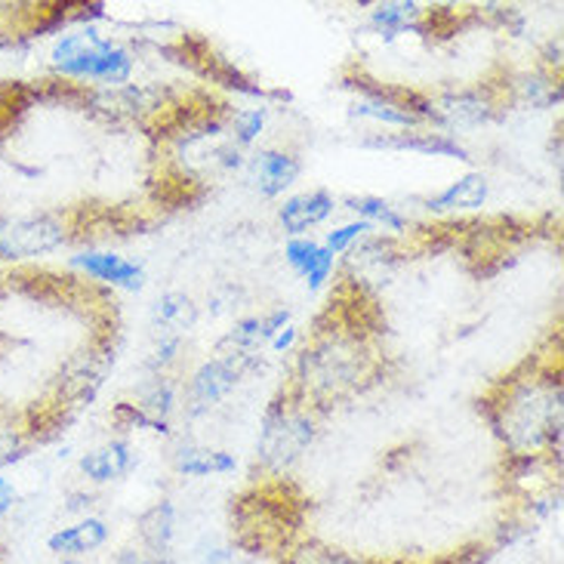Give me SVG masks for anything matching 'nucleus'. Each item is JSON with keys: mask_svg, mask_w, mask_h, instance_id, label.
Returning a JSON list of instances; mask_svg holds the SVG:
<instances>
[{"mask_svg": "<svg viewBox=\"0 0 564 564\" xmlns=\"http://www.w3.org/2000/svg\"><path fill=\"white\" fill-rule=\"evenodd\" d=\"M13 506H15V485L7 478V475H0V519H3Z\"/></svg>", "mask_w": 564, "mask_h": 564, "instance_id": "nucleus-28", "label": "nucleus"}, {"mask_svg": "<svg viewBox=\"0 0 564 564\" xmlns=\"http://www.w3.org/2000/svg\"><path fill=\"white\" fill-rule=\"evenodd\" d=\"M293 343H296V327H293V324H288V327H284L281 334H275V339L269 343V349L281 355V351L293 349Z\"/></svg>", "mask_w": 564, "mask_h": 564, "instance_id": "nucleus-29", "label": "nucleus"}, {"mask_svg": "<svg viewBox=\"0 0 564 564\" xmlns=\"http://www.w3.org/2000/svg\"><path fill=\"white\" fill-rule=\"evenodd\" d=\"M50 68L56 75L72 77V80H87V84H99V87H127L133 77V68H137V59L127 46L87 25L72 34H62L53 44Z\"/></svg>", "mask_w": 564, "mask_h": 564, "instance_id": "nucleus-2", "label": "nucleus"}, {"mask_svg": "<svg viewBox=\"0 0 564 564\" xmlns=\"http://www.w3.org/2000/svg\"><path fill=\"white\" fill-rule=\"evenodd\" d=\"M72 265L93 281L108 284V288L142 290V284H145V269L139 262L121 257V253H111V250H84V253L72 257Z\"/></svg>", "mask_w": 564, "mask_h": 564, "instance_id": "nucleus-11", "label": "nucleus"}, {"mask_svg": "<svg viewBox=\"0 0 564 564\" xmlns=\"http://www.w3.org/2000/svg\"><path fill=\"white\" fill-rule=\"evenodd\" d=\"M115 564H170V558H161V555H149L145 550H133L127 546L115 555Z\"/></svg>", "mask_w": 564, "mask_h": 564, "instance_id": "nucleus-27", "label": "nucleus"}, {"mask_svg": "<svg viewBox=\"0 0 564 564\" xmlns=\"http://www.w3.org/2000/svg\"><path fill=\"white\" fill-rule=\"evenodd\" d=\"M521 90H524V99L536 108H552L562 102V90L555 84H550V80H543V84L540 80H524Z\"/></svg>", "mask_w": 564, "mask_h": 564, "instance_id": "nucleus-26", "label": "nucleus"}, {"mask_svg": "<svg viewBox=\"0 0 564 564\" xmlns=\"http://www.w3.org/2000/svg\"><path fill=\"white\" fill-rule=\"evenodd\" d=\"M365 149H398V152H416L429 154V158H457V161H473L469 149L459 142L454 133H442V130H401L392 137H365L361 139Z\"/></svg>", "mask_w": 564, "mask_h": 564, "instance_id": "nucleus-8", "label": "nucleus"}, {"mask_svg": "<svg viewBox=\"0 0 564 564\" xmlns=\"http://www.w3.org/2000/svg\"><path fill=\"white\" fill-rule=\"evenodd\" d=\"M336 210V198L327 188H308L300 195H290L278 207V223L288 238H305V231L324 226Z\"/></svg>", "mask_w": 564, "mask_h": 564, "instance_id": "nucleus-9", "label": "nucleus"}, {"mask_svg": "<svg viewBox=\"0 0 564 564\" xmlns=\"http://www.w3.org/2000/svg\"><path fill=\"white\" fill-rule=\"evenodd\" d=\"M173 469L185 478H219V475L238 473V459H235V454L219 451V447L183 444L173 454Z\"/></svg>", "mask_w": 564, "mask_h": 564, "instance_id": "nucleus-16", "label": "nucleus"}, {"mask_svg": "<svg viewBox=\"0 0 564 564\" xmlns=\"http://www.w3.org/2000/svg\"><path fill=\"white\" fill-rule=\"evenodd\" d=\"M349 204V210L361 223H367V226H380L382 231H392V235H404L408 231V216L398 214L395 207L389 204V200L377 198V195H358V198H349L346 200Z\"/></svg>", "mask_w": 564, "mask_h": 564, "instance_id": "nucleus-22", "label": "nucleus"}, {"mask_svg": "<svg viewBox=\"0 0 564 564\" xmlns=\"http://www.w3.org/2000/svg\"><path fill=\"white\" fill-rule=\"evenodd\" d=\"M137 534L142 550L149 555H161L167 558L173 536H176V509L170 500H158L137 519Z\"/></svg>", "mask_w": 564, "mask_h": 564, "instance_id": "nucleus-17", "label": "nucleus"}, {"mask_svg": "<svg viewBox=\"0 0 564 564\" xmlns=\"http://www.w3.org/2000/svg\"><path fill=\"white\" fill-rule=\"evenodd\" d=\"M420 15H423V7H420V3L389 0V3H377V7L370 10V29L377 31L380 37H386V41H392V37L404 34V31L420 29V25H416Z\"/></svg>", "mask_w": 564, "mask_h": 564, "instance_id": "nucleus-21", "label": "nucleus"}, {"mask_svg": "<svg viewBox=\"0 0 564 564\" xmlns=\"http://www.w3.org/2000/svg\"><path fill=\"white\" fill-rule=\"evenodd\" d=\"M284 260L288 265L303 278V284L308 290H321L336 269V257L318 241L312 238H290L284 245Z\"/></svg>", "mask_w": 564, "mask_h": 564, "instance_id": "nucleus-13", "label": "nucleus"}, {"mask_svg": "<svg viewBox=\"0 0 564 564\" xmlns=\"http://www.w3.org/2000/svg\"><path fill=\"white\" fill-rule=\"evenodd\" d=\"M137 466V447L127 442V438H111V442L99 444V447L87 451L80 457V463H77V469H80V475L90 485H115V481H123Z\"/></svg>", "mask_w": 564, "mask_h": 564, "instance_id": "nucleus-10", "label": "nucleus"}, {"mask_svg": "<svg viewBox=\"0 0 564 564\" xmlns=\"http://www.w3.org/2000/svg\"><path fill=\"white\" fill-rule=\"evenodd\" d=\"M315 435H318L315 416L308 413V408H303V401L278 398L262 416L260 438H257V459H260L265 473H288L303 459L305 451L315 442Z\"/></svg>", "mask_w": 564, "mask_h": 564, "instance_id": "nucleus-3", "label": "nucleus"}, {"mask_svg": "<svg viewBox=\"0 0 564 564\" xmlns=\"http://www.w3.org/2000/svg\"><path fill=\"white\" fill-rule=\"evenodd\" d=\"M31 438H34V423L29 413L0 404V469L25 457Z\"/></svg>", "mask_w": 564, "mask_h": 564, "instance_id": "nucleus-20", "label": "nucleus"}, {"mask_svg": "<svg viewBox=\"0 0 564 564\" xmlns=\"http://www.w3.org/2000/svg\"><path fill=\"white\" fill-rule=\"evenodd\" d=\"M503 416V438L524 457H536L550 451L562 438V382L531 380L516 386L500 404Z\"/></svg>", "mask_w": 564, "mask_h": 564, "instance_id": "nucleus-1", "label": "nucleus"}, {"mask_svg": "<svg viewBox=\"0 0 564 564\" xmlns=\"http://www.w3.org/2000/svg\"><path fill=\"white\" fill-rule=\"evenodd\" d=\"M370 231H373V226H367L361 219H351V223H343V226H336V229L327 231V235H324V247H327L334 257H339V253H349L351 247L361 245Z\"/></svg>", "mask_w": 564, "mask_h": 564, "instance_id": "nucleus-24", "label": "nucleus"}, {"mask_svg": "<svg viewBox=\"0 0 564 564\" xmlns=\"http://www.w3.org/2000/svg\"><path fill=\"white\" fill-rule=\"evenodd\" d=\"M257 367H260V351L219 349L214 358L200 361L192 370L188 386H185V413L195 420V416L216 411Z\"/></svg>", "mask_w": 564, "mask_h": 564, "instance_id": "nucleus-4", "label": "nucleus"}, {"mask_svg": "<svg viewBox=\"0 0 564 564\" xmlns=\"http://www.w3.org/2000/svg\"><path fill=\"white\" fill-rule=\"evenodd\" d=\"M269 121V108H241L231 115V145L250 149L262 137Z\"/></svg>", "mask_w": 564, "mask_h": 564, "instance_id": "nucleus-23", "label": "nucleus"}, {"mask_svg": "<svg viewBox=\"0 0 564 564\" xmlns=\"http://www.w3.org/2000/svg\"><path fill=\"white\" fill-rule=\"evenodd\" d=\"M180 349H183V336L158 334V343H154V349L152 355H149L145 367H149L152 373H167V367L180 358Z\"/></svg>", "mask_w": 564, "mask_h": 564, "instance_id": "nucleus-25", "label": "nucleus"}, {"mask_svg": "<svg viewBox=\"0 0 564 564\" xmlns=\"http://www.w3.org/2000/svg\"><path fill=\"white\" fill-rule=\"evenodd\" d=\"M145 416H152L158 423H170V416L180 408V389L170 380L167 373H152L149 380L137 389V404Z\"/></svg>", "mask_w": 564, "mask_h": 564, "instance_id": "nucleus-19", "label": "nucleus"}, {"mask_svg": "<svg viewBox=\"0 0 564 564\" xmlns=\"http://www.w3.org/2000/svg\"><path fill=\"white\" fill-rule=\"evenodd\" d=\"M108 524L96 516H87V519L75 521L68 528H59L56 534H50L46 540V550L59 558H77V555H87V552L102 550L108 543Z\"/></svg>", "mask_w": 564, "mask_h": 564, "instance_id": "nucleus-15", "label": "nucleus"}, {"mask_svg": "<svg viewBox=\"0 0 564 564\" xmlns=\"http://www.w3.org/2000/svg\"><path fill=\"white\" fill-rule=\"evenodd\" d=\"M68 223L56 214L0 216V260H34L59 250L68 241Z\"/></svg>", "mask_w": 564, "mask_h": 564, "instance_id": "nucleus-5", "label": "nucleus"}, {"mask_svg": "<svg viewBox=\"0 0 564 564\" xmlns=\"http://www.w3.org/2000/svg\"><path fill=\"white\" fill-rule=\"evenodd\" d=\"M59 564H84V562H77V558H62Z\"/></svg>", "mask_w": 564, "mask_h": 564, "instance_id": "nucleus-30", "label": "nucleus"}, {"mask_svg": "<svg viewBox=\"0 0 564 564\" xmlns=\"http://www.w3.org/2000/svg\"><path fill=\"white\" fill-rule=\"evenodd\" d=\"M429 115H432V123L442 127V133H451V130H466V127L490 121L494 106H490L488 96H481L478 90H459L447 93L438 102H432Z\"/></svg>", "mask_w": 564, "mask_h": 564, "instance_id": "nucleus-12", "label": "nucleus"}, {"mask_svg": "<svg viewBox=\"0 0 564 564\" xmlns=\"http://www.w3.org/2000/svg\"><path fill=\"white\" fill-rule=\"evenodd\" d=\"M247 173H250V185L262 198H281L300 180L303 164L296 154L284 152V149H260L247 158Z\"/></svg>", "mask_w": 564, "mask_h": 564, "instance_id": "nucleus-7", "label": "nucleus"}, {"mask_svg": "<svg viewBox=\"0 0 564 564\" xmlns=\"http://www.w3.org/2000/svg\"><path fill=\"white\" fill-rule=\"evenodd\" d=\"M365 355L346 339H321L312 349L305 346L300 355V382L312 392H336L355 386L365 373Z\"/></svg>", "mask_w": 564, "mask_h": 564, "instance_id": "nucleus-6", "label": "nucleus"}, {"mask_svg": "<svg viewBox=\"0 0 564 564\" xmlns=\"http://www.w3.org/2000/svg\"><path fill=\"white\" fill-rule=\"evenodd\" d=\"M152 324L158 334L185 336L198 324V305H195V300L188 293L170 290V293L154 300Z\"/></svg>", "mask_w": 564, "mask_h": 564, "instance_id": "nucleus-18", "label": "nucleus"}, {"mask_svg": "<svg viewBox=\"0 0 564 564\" xmlns=\"http://www.w3.org/2000/svg\"><path fill=\"white\" fill-rule=\"evenodd\" d=\"M490 198V183L485 173H478V170H469V173H463L459 180L447 185L444 192H438L435 198L426 200L429 210H435V214H475V210H481Z\"/></svg>", "mask_w": 564, "mask_h": 564, "instance_id": "nucleus-14", "label": "nucleus"}]
</instances>
